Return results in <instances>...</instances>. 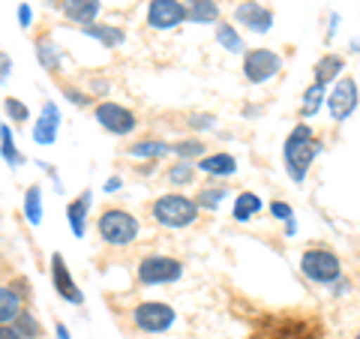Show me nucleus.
Listing matches in <instances>:
<instances>
[{
    "mask_svg": "<svg viewBox=\"0 0 360 339\" xmlns=\"http://www.w3.org/2000/svg\"><path fill=\"white\" fill-rule=\"evenodd\" d=\"M319 151H321V144L312 139V129L307 127V123H300V127L291 129L283 153H285V168H288V174H291L295 184H300V180L307 177V168H309V162L315 160V156H319Z\"/></svg>",
    "mask_w": 360,
    "mask_h": 339,
    "instance_id": "f257e3e1",
    "label": "nucleus"
},
{
    "mask_svg": "<svg viewBox=\"0 0 360 339\" xmlns=\"http://www.w3.org/2000/svg\"><path fill=\"white\" fill-rule=\"evenodd\" d=\"M153 217L165 229H186V225H193L198 219V205L193 198L172 192V196H162L153 205Z\"/></svg>",
    "mask_w": 360,
    "mask_h": 339,
    "instance_id": "f03ea898",
    "label": "nucleus"
},
{
    "mask_svg": "<svg viewBox=\"0 0 360 339\" xmlns=\"http://www.w3.org/2000/svg\"><path fill=\"white\" fill-rule=\"evenodd\" d=\"M319 324L303 315H291V319H267L262 333L255 339H319Z\"/></svg>",
    "mask_w": 360,
    "mask_h": 339,
    "instance_id": "7ed1b4c3",
    "label": "nucleus"
},
{
    "mask_svg": "<svg viewBox=\"0 0 360 339\" xmlns=\"http://www.w3.org/2000/svg\"><path fill=\"white\" fill-rule=\"evenodd\" d=\"M99 234L111 246H127L132 243V237L139 234V219L127 210H105L99 217Z\"/></svg>",
    "mask_w": 360,
    "mask_h": 339,
    "instance_id": "20e7f679",
    "label": "nucleus"
},
{
    "mask_svg": "<svg viewBox=\"0 0 360 339\" xmlns=\"http://www.w3.org/2000/svg\"><path fill=\"white\" fill-rule=\"evenodd\" d=\"M300 270H303V276H307V279L321 282V286H328V282H336V279L342 276L340 258H336L330 250H309V252H303Z\"/></svg>",
    "mask_w": 360,
    "mask_h": 339,
    "instance_id": "39448f33",
    "label": "nucleus"
},
{
    "mask_svg": "<svg viewBox=\"0 0 360 339\" xmlns=\"http://www.w3.org/2000/svg\"><path fill=\"white\" fill-rule=\"evenodd\" d=\"M279 70H283V58L270 49H252V51H246V58H243V75L250 78L252 84L267 82V78H274Z\"/></svg>",
    "mask_w": 360,
    "mask_h": 339,
    "instance_id": "423d86ee",
    "label": "nucleus"
},
{
    "mask_svg": "<svg viewBox=\"0 0 360 339\" xmlns=\"http://www.w3.org/2000/svg\"><path fill=\"white\" fill-rule=\"evenodd\" d=\"M184 274V264L168 255H150L139 264V279L144 286H162V282H174Z\"/></svg>",
    "mask_w": 360,
    "mask_h": 339,
    "instance_id": "0eeeda50",
    "label": "nucleus"
},
{
    "mask_svg": "<svg viewBox=\"0 0 360 339\" xmlns=\"http://www.w3.org/2000/svg\"><path fill=\"white\" fill-rule=\"evenodd\" d=\"M132 321L141 327V331H148V333H160L165 331V327H172L174 321V309L168 307V303H141V307H135L132 312Z\"/></svg>",
    "mask_w": 360,
    "mask_h": 339,
    "instance_id": "6e6552de",
    "label": "nucleus"
},
{
    "mask_svg": "<svg viewBox=\"0 0 360 339\" xmlns=\"http://www.w3.org/2000/svg\"><path fill=\"white\" fill-rule=\"evenodd\" d=\"M186 18V6L180 0H150L148 6V21L156 30H172Z\"/></svg>",
    "mask_w": 360,
    "mask_h": 339,
    "instance_id": "1a4fd4ad",
    "label": "nucleus"
},
{
    "mask_svg": "<svg viewBox=\"0 0 360 339\" xmlns=\"http://www.w3.org/2000/svg\"><path fill=\"white\" fill-rule=\"evenodd\" d=\"M96 120L103 123V129L115 132V135H127L135 129V115L129 108H123L117 103H103L96 105Z\"/></svg>",
    "mask_w": 360,
    "mask_h": 339,
    "instance_id": "9d476101",
    "label": "nucleus"
},
{
    "mask_svg": "<svg viewBox=\"0 0 360 339\" xmlns=\"http://www.w3.org/2000/svg\"><path fill=\"white\" fill-rule=\"evenodd\" d=\"M328 108L333 120H345L357 108V84L354 78H340V84L333 87V94L328 96Z\"/></svg>",
    "mask_w": 360,
    "mask_h": 339,
    "instance_id": "9b49d317",
    "label": "nucleus"
},
{
    "mask_svg": "<svg viewBox=\"0 0 360 339\" xmlns=\"http://www.w3.org/2000/svg\"><path fill=\"white\" fill-rule=\"evenodd\" d=\"M51 276H54V288H58V295L63 300L82 303V291H78V286H75L72 276H70V267H66V262H63L58 252L51 255Z\"/></svg>",
    "mask_w": 360,
    "mask_h": 339,
    "instance_id": "f8f14e48",
    "label": "nucleus"
},
{
    "mask_svg": "<svg viewBox=\"0 0 360 339\" xmlns=\"http://www.w3.org/2000/svg\"><path fill=\"white\" fill-rule=\"evenodd\" d=\"M238 21L246 25L250 30H255V33H267L270 25H274V13L264 9V6H258V4H243L238 9Z\"/></svg>",
    "mask_w": 360,
    "mask_h": 339,
    "instance_id": "ddd939ff",
    "label": "nucleus"
},
{
    "mask_svg": "<svg viewBox=\"0 0 360 339\" xmlns=\"http://www.w3.org/2000/svg\"><path fill=\"white\" fill-rule=\"evenodd\" d=\"M58 123H60V115L54 105H45L42 117L37 120V127H33V139H37L39 144H51L54 135H58Z\"/></svg>",
    "mask_w": 360,
    "mask_h": 339,
    "instance_id": "4468645a",
    "label": "nucleus"
},
{
    "mask_svg": "<svg viewBox=\"0 0 360 339\" xmlns=\"http://www.w3.org/2000/svg\"><path fill=\"white\" fill-rule=\"evenodd\" d=\"M198 168L205 174H217V177H229L238 172V162H234V156L229 153H213V156H201Z\"/></svg>",
    "mask_w": 360,
    "mask_h": 339,
    "instance_id": "2eb2a0df",
    "label": "nucleus"
},
{
    "mask_svg": "<svg viewBox=\"0 0 360 339\" xmlns=\"http://www.w3.org/2000/svg\"><path fill=\"white\" fill-rule=\"evenodd\" d=\"M63 13L78 25H90L99 13V0H63Z\"/></svg>",
    "mask_w": 360,
    "mask_h": 339,
    "instance_id": "dca6fc26",
    "label": "nucleus"
},
{
    "mask_svg": "<svg viewBox=\"0 0 360 339\" xmlns=\"http://www.w3.org/2000/svg\"><path fill=\"white\" fill-rule=\"evenodd\" d=\"M258 210H262V198L252 196V192H240L238 201H234V219H238V222L252 219Z\"/></svg>",
    "mask_w": 360,
    "mask_h": 339,
    "instance_id": "f3484780",
    "label": "nucleus"
},
{
    "mask_svg": "<svg viewBox=\"0 0 360 339\" xmlns=\"http://www.w3.org/2000/svg\"><path fill=\"white\" fill-rule=\"evenodd\" d=\"M18 312H21V298L13 288H0V324L15 321Z\"/></svg>",
    "mask_w": 360,
    "mask_h": 339,
    "instance_id": "a211bd4d",
    "label": "nucleus"
},
{
    "mask_svg": "<svg viewBox=\"0 0 360 339\" xmlns=\"http://www.w3.org/2000/svg\"><path fill=\"white\" fill-rule=\"evenodd\" d=\"M186 18H193V21H217L219 18V6L213 4V0H189Z\"/></svg>",
    "mask_w": 360,
    "mask_h": 339,
    "instance_id": "6ab92c4d",
    "label": "nucleus"
},
{
    "mask_svg": "<svg viewBox=\"0 0 360 339\" xmlns=\"http://www.w3.org/2000/svg\"><path fill=\"white\" fill-rule=\"evenodd\" d=\"M87 207H90V198L84 192V198H78L70 205V225H72V234L75 237H84V217H87Z\"/></svg>",
    "mask_w": 360,
    "mask_h": 339,
    "instance_id": "aec40b11",
    "label": "nucleus"
},
{
    "mask_svg": "<svg viewBox=\"0 0 360 339\" xmlns=\"http://www.w3.org/2000/svg\"><path fill=\"white\" fill-rule=\"evenodd\" d=\"M342 72V58H336V54H328L319 66H315V82L319 84H328L333 75H340Z\"/></svg>",
    "mask_w": 360,
    "mask_h": 339,
    "instance_id": "412c9836",
    "label": "nucleus"
},
{
    "mask_svg": "<svg viewBox=\"0 0 360 339\" xmlns=\"http://www.w3.org/2000/svg\"><path fill=\"white\" fill-rule=\"evenodd\" d=\"M84 33H90V37H96L103 45H120L123 42V30L117 27H103V25H84L82 27Z\"/></svg>",
    "mask_w": 360,
    "mask_h": 339,
    "instance_id": "4be33fe9",
    "label": "nucleus"
},
{
    "mask_svg": "<svg viewBox=\"0 0 360 339\" xmlns=\"http://www.w3.org/2000/svg\"><path fill=\"white\" fill-rule=\"evenodd\" d=\"M25 213H27V222L30 225H39V219H42V192H39V186H30L27 189Z\"/></svg>",
    "mask_w": 360,
    "mask_h": 339,
    "instance_id": "5701e85b",
    "label": "nucleus"
},
{
    "mask_svg": "<svg viewBox=\"0 0 360 339\" xmlns=\"http://www.w3.org/2000/svg\"><path fill=\"white\" fill-rule=\"evenodd\" d=\"M321 99H324V84H319L315 82L307 94H303V115H315V111H319V105H321Z\"/></svg>",
    "mask_w": 360,
    "mask_h": 339,
    "instance_id": "b1692460",
    "label": "nucleus"
},
{
    "mask_svg": "<svg viewBox=\"0 0 360 339\" xmlns=\"http://www.w3.org/2000/svg\"><path fill=\"white\" fill-rule=\"evenodd\" d=\"M168 151V144L162 141H141V144H135V148H129L132 156H139V160H150V156H162Z\"/></svg>",
    "mask_w": 360,
    "mask_h": 339,
    "instance_id": "393cba45",
    "label": "nucleus"
},
{
    "mask_svg": "<svg viewBox=\"0 0 360 339\" xmlns=\"http://www.w3.org/2000/svg\"><path fill=\"white\" fill-rule=\"evenodd\" d=\"M0 139H4V160L18 165L21 162V153L15 151V141H13V132H9L6 127H0Z\"/></svg>",
    "mask_w": 360,
    "mask_h": 339,
    "instance_id": "a878e982",
    "label": "nucleus"
},
{
    "mask_svg": "<svg viewBox=\"0 0 360 339\" xmlns=\"http://www.w3.org/2000/svg\"><path fill=\"white\" fill-rule=\"evenodd\" d=\"M217 39H219L229 51H240V49H243L240 37H238V33H234V27H229V25H222V27L217 30Z\"/></svg>",
    "mask_w": 360,
    "mask_h": 339,
    "instance_id": "bb28decb",
    "label": "nucleus"
},
{
    "mask_svg": "<svg viewBox=\"0 0 360 339\" xmlns=\"http://www.w3.org/2000/svg\"><path fill=\"white\" fill-rule=\"evenodd\" d=\"M225 196H229V192H225V189H205V192H201V198L195 201V205H198V207H207V210H210V207H217V205H219V201H222Z\"/></svg>",
    "mask_w": 360,
    "mask_h": 339,
    "instance_id": "cd10ccee",
    "label": "nucleus"
},
{
    "mask_svg": "<svg viewBox=\"0 0 360 339\" xmlns=\"http://www.w3.org/2000/svg\"><path fill=\"white\" fill-rule=\"evenodd\" d=\"M168 177H172V184H189V180L195 177V172H193V165L189 162H180V165L172 168V174Z\"/></svg>",
    "mask_w": 360,
    "mask_h": 339,
    "instance_id": "c85d7f7f",
    "label": "nucleus"
},
{
    "mask_svg": "<svg viewBox=\"0 0 360 339\" xmlns=\"http://www.w3.org/2000/svg\"><path fill=\"white\" fill-rule=\"evenodd\" d=\"M15 321H18V327H21V331H18L21 336H37V333H39V324H33V321L27 319V312H18Z\"/></svg>",
    "mask_w": 360,
    "mask_h": 339,
    "instance_id": "c756f323",
    "label": "nucleus"
},
{
    "mask_svg": "<svg viewBox=\"0 0 360 339\" xmlns=\"http://www.w3.org/2000/svg\"><path fill=\"white\" fill-rule=\"evenodd\" d=\"M174 151L180 156H195V153H205V144H201V141H180Z\"/></svg>",
    "mask_w": 360,
    "mask_h": 339,
    "instance_id": "7c9ffc66",
    "label": "nucleus"
},
{
    "mask_svg": "<svg viewBox=\"0 0 360 339\" xmlns=\"http://www.w3.org/2000/svg\"><path fill=\"white\" fill-rule=\"evenodd\" d=\"M6 111H9V117H15V120H27V108L18 103V99H9L6 103Z\"/></svg>",
    "mask_w": 360,
    "mask_h": 339,
    "instance_id": "2f4dec72",
    "label": "nucleus"
},
{
    "mask_svg": "<svg viewBox=\"0 0 360 339\" xmlns=\"http://www.w3.org/2000/svg\"><path fill=\"white\" fill-rule=\"evenodd\" d=\"M51 51H54V49H51V42H49V39H45V42H39V58H42V63H45V66H54Z\"/></svg>",
    "mask_w": 360,
    "mask_h": 339,
    "instance_id": "473e14b6",
    "label": "nucleus"
},
{
    "mask_svg": "<svg viewBox=\"0 0 360 339\" xmlns=\"http://www.w3.org/2000/svg\"><path fill=\"white\" fill-rule=\"evenodd\" d=\"M270 210H274V217H279V219H291V207L283 205V201H274V205H270Z\"/></svg>",
    "mask_w": 360,
    "mask_h": 339,
    "instance_id": "72a5a7b5",
    "label": "nucleus"
},
{
    "mask_svg": "<svg viewBox=\"0 0 360 339\" xmlns=\"http://www.w3.org/2000/svg\"><path fill=\"white\" fill-rule=\"evenodd\" d=\"M0 339H25L18 333V327H6V324H0Z\"/></svg>",
    "mask_w": 360,
    "mask_h": 339,
    "instance_id": "f704fd0d",
    "label": "nucleus"
},
{
    "mask_svg": "<svg viewBox=\"0 0 360 339\" xmlns=\"http://www.w3.org/2000/svg\"><path fill=\"white\" fill-rule=\"evenodd\" d=\"M18 21H21V27H27V25H30V6H27V4H21V9H18Z\"/></svg>",
    "mask_w": 360,
    "mask_h": 339,
    "instance_id": "c9c22d12",
    "label": "nucleus"
},
{
    "mask_svg": "<svg viewBox=\"0 0 360 339\" xmlns=\"http://www.w3.org/2000/svg\"><path fill=\"white\" fill-rule=\"evenodd\" d=\"M58 339H70V333H66V327H63V324H58Z\"/></svg>",
    "mask_w": 360,
    "mask_h": 339,
    "instance_id": "e433bc0d",
    "label": "nucleus"
},
{
    "mask_svg": "<svg viewBox=\"0 0 360 339\" xmlns=\"http://www.w3.org/2000/svg\"><path fill=\"white\" fill-rule=\"evenodd\" d=\"M354 339H360V331H357V336H354Z\"/></svg>",
    "mask_w": 360,
    "mask_h": 339,
    "instance_id": "4c0bfd02",
    "label": "nucleus"
}]
</instances>
